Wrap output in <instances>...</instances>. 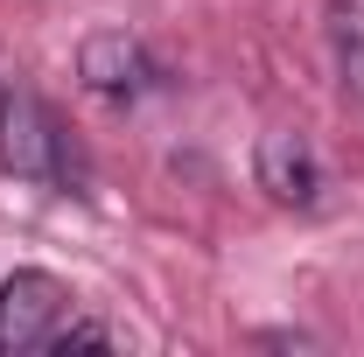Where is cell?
<instances>
[{"label":"cell","instance_id":"cell-2","mask_svg":"<svg viewBox=\"0 0 364 357\" xmlns=\"http://www.w3.org/2000/svg\"><path fill=\"white\" fill-rule=\"evenodd\" d=\"M70 322V287L43 267H21L0 280V351H49Z\"/></svg>","mask_w":364,"mask_h":357},{"label":"cell","instance_id":"cell-4","mask_svg":"<svg viewBox=\"0 0 364 357\" xmlns=\"http://www.w3.org/2000/svg\"><path fill=\"white\" fill-rule=\"evenodd\" d=\"M252 176H259V189H267L280 211H316L322 203V161H316V147H309V134H294V127L259 134Z\"/></svg>","mask_w":364,"mask_h":357},{"label":"cell","instance_id":"cell-3","mask_svg":"<svg viewBox=\"0 0 364 357\" xmlns=\"http://www.w3.org/2000/svg\"><path fill=\"white\" fill-rule=\"evenodd\" d=\"M77 85L98 91V98H112V105H134L147 91L161 85V63H154V49L127 36V28H98L77 43Z\"/></svg>","mask_w":364,"mask_h":357},{"label":"cell","instance_id":"cell-1","mask_svg":"<svg viewBox=\"0 0 364 357\" xmlns=\"http://www.w3.org/2000/svg\"><path fill=\"white\" fill-rule=\"evenodd\" d=\"M0 169L36 189L70 182V134L28 85H0Z\"/></svg>","mask_w":364,"mask_h":357}]
</instances>
